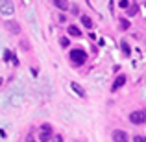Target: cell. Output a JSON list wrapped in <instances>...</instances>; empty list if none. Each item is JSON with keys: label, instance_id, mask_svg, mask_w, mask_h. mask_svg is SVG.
<instances>
[{"label": "cell", "instance_id": "21", "mask_svg": "<svg viewBox=\"0 0 146 142\" xmlns=\"http://www.w3.org/2000/svg\"><path fill=\"white\" fill-rule=\"evenodd\" d=\"M2 81H4V79H2V78H0V85H2Z\"/></svg>", "mask_w": 146, "mask_h": 142}, {"label": "cell", "instance_id": "17", "mask_svg": "<svg viewBox=\"0 0 146 142\" xmlns=\"http://www.w3.org/2000/svg\"><path fill=\"white\" fill-rule=\"evenodd\" d=\"M133 142H146V137H143V135H137L135 139H133Z\"/></svg>", "mask_w": 146, "mask_h": 142}, {"label": "cell", "instance_id": "2", "mask_svg": "<svg viewBox=\"0 0 146 142\" xmlns=\"http://www.w3.org/2000/svg\"><path fill=\"white\" fill-rule=\"evenodd\" d=\"M129 122L135 125L139 124H146V109L144 111H133L131 114H129Z\"/></svg>", "mask_w": 146, "mask_h": 142}, {"label": "cell", "instance_id": "6", "mask_svg": "<svg viewBox=\"0 0 146 142\" xmlns=\"http://www.w3.org/2000/svg\"><path fill=\"white\" fill-rule=\"evenodd\" d=\"M4 26H6V28L9 30L11 33H15V35H19V33H21V26H19V22H15V20H7V22H4Z\"/></svg>", "mask_w": 146, "mask_h": 142}, {"label": "cell", "instance_id": "13", "mask_svg": "<svg viewBox=\"0 0 146 142\" xmlns=\"http://www.w3.org/2000/svg\"><path fill=\"white\" fill-rule=\"evenodd\" d=\"M129 28V20L128 18H120V30H128Z\"/></svg>", "mask_w": 146, "mask_h": 142}, {"label": "cell", "instance_id": "5", "mask_svg": "<svg viewBox=\"0 0 146 142\" xmlns=\"http://www.w3.org/2000/svg\"><path fill=\"white\" fill-rule=\"evenodd\" d=\"M111 137H113L115 142H128V140H129V139H128V133L122 131V129H115Z\"/></svg>", "mask_w": 146, "mask_h": 142}, {"label": "cell", "instance_id": "19", "mask_svg": "<svg viewBox=\"0 0 146 142\" xmlns=\"http://www.w3.org/2000/svg\"><path fill=\"white\" fill-rule=\"evenodd\" d=\"M54 142H63V137H61V135H57V137H56V140H54Z\"/></svg>", "mask_w": 146, "mask_h": 142}, {"label": "cell", "instance_id": "10", "mask_svg": "<svg viewBox=\"0 0 146 142\" xmlns=\"http://www.w3.org/2000/svg\"><path fill=\"white\" fill-rule=\"evenodd\" d=\"M126 11H128V17H135L137 11H139V7H137V4H135V2H131V4L128 6V9H126Z\"/></svg>", "mask_w": 146, "mask_h": 142}, {"label": "cell", "instance_id": "1", "mask_svg": "<svg viewBox=\"0 0 146 142\" xmlns=\"http://www.w3.org/2000/svg\"><path fill=\"white\" fill-rule=\"evenodd\" d=\"M68 57H70V61H72V63H76V65H83L87 61V53H85V50H82V48L70 50Z\"/></svg>", "mask_w": 146, "mask_h": 142}, {"label": "cell", "instance_id": "4", "mask_svg": "<svg viewBox=\"0 0 146 142\" xmlns=\"http://www.w3.org/2000/svg\"><path fill=\"white\" fill-rule=\"evenodd\" d=\"M13 11H15V7H13V2L11 0H2L0 2V13L2 15H13Z\"/></svg>", "mask_w": 146, "mask_h": 142}, {"label": "cell", "instance_id": "20", "mask_svg": "<svg viewBox=\"0 0 146 142\" xmlns=\"http://www.w3.org/2000/svg\"><path fill=\"white\" fill-rule=\"evenodd\" d=\"M26 142H35V140L32 139V135H28V139H26Z\"/></svg>", "mask_w": 146, "mask_h": 142}, {"label": "cell", "instance_id": "11", "mask_svg": "<svg viewBox=\"0 0 146 142\" xmlns=\"http://www.w3.org/2000/svg\"><path fill=\"white\" fill-rule=\"evenodd\" d=\"M68 35H72V37H80L82 35V32H80V28L78 26H68Z\"/></svg>", "mask_w": 146, "mask_h": 142}, {"label": "cell", "instance_id": "16", "mask_svg": "<svg viewBox=\"0 0 146 142\" xmlns=\"http://www.w3.org/2000/svg\"><path fill=\"white\" fill-rule=\"evenodd\" d=\"M118 4H120V7H124V9H128V6H129L131 2H129V0H120Z\"/></svg>", "mask_w": 146, "mask_h": 142}, {"label": "cell", "instance_id": "7", "mask_svg": "<svg viewBox=\"0 0 146 142\" xmlns=\"http://www.w3.org/2000/svg\"><path fill=\"white\" fill-rule=\"evenodd\" d=\"M124 83H126V76H124V74L117 76V79L113 81V87H111V90H113V92H115V90H118L122 85H124Z\"/></svg>", "mask_w": 146, "mask_h": 142}, {"label": "cell", "instance_id": "12", "mask_svg": "<svg viewBox=\"0 0 146 142\" xmlns=\"http://www.w3.org/2000/svg\"><path fill=\"white\" fill-rule=\"evenodd\" d=\"M82 24L85 26L87 30H91V28H93V20H91V18L87 17V15H82Z\"/></svg>", "mask_w": 146, "mask_h": 142}, {"label": "cell", "instance_id": "18", "mask_svg": "<svg viewBox=\"0 0 146 142\" xmlns=\"http://www.w3.org/2000/svg\"><path fill=\"white\" fill-rule=\"evenodd\" d=\"M9 59H11V52L6 50V52H4V61H9Z\"/></svg>", "mask_w": 146, "mask_h": 142}, {"label": "cell", "instance_id": "14", "mask_svg": "<svg viewBox=\"0 0 146 142\" xmlns=\"http://www.w3.org/2000/svg\"><path fill=\"white\" fill-rule=\"evenodd\" d=\"M122 52H124L126 55H129V52H131V50H129V46H128V43H126V41H122Z\"/></svg>", "mask_w": 146, "mask_h": 142}, {"label": "cell", "instance_id": "15", "mask_svg": "<svg viewBox=\"0 0 146 142\" xmlns=\"http://www.w3.org/2000/svg\"><path fill=\"white\" fill-rule=\"evenodd\" d=\"M59 44H61L63 48H67V46H68V39H67V37H61V39H59Z\"/></svg>", "mask_w": 146, "mask_h": 142}, {"label": "cell", "instance_id": "3", "mask_svg": "<svg viewBox=\"0 0 146 142\" xmlns=\"http://www.w3.org/2000/svg\"><path fill=\"white\" fill-rule=\"evenodd\" d=\"M50 139H52V125L43 124L41 125V131H39V140L41 142H50Z\"/></svg>", "mask_w": 146, "mask_h": 142}, {"label": "cell", "instance_id": "8", "mask_svg": "<svg viewBox=\"0 0 146 142\" xmlns=\"http://www.w3.org/2000/svg\"><path fill=\"white\" fill-rule=\"evenodd\" d=\"M70 87H72V90H74V92L78 94V96L85 98V90H83V87H82V85H78L76 81H72V83H70Z\"/></svg>", "mask_w": 146, "mask_h": 142}, {"label": "cell", "instance_id": "9", "mask_svg": "<svg viewBox=\"0 0 146 142\" xmlns=\"http://www.w3.org/2000/svg\"><path fill=\"white\" fill-rule=\"evenodd\" d=\"M54 6L61 11H67L68 9V0H54Z\"/></svg>", "mask_w": 146, "mask_h": 142}]
</instances>
